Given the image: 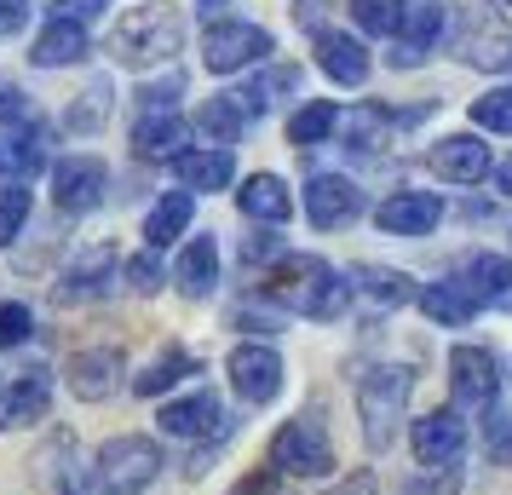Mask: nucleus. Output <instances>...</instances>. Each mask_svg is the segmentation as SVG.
<instances>
[{
    "instance_id": "1",
    "label": "nucleus",
    "mask_w": 512,
    "mask_h": 495,
    "mask_svg": "<svg viewBox=\"0 0 512 495\" xmlns=\"http://www.w3.org/2000/svg\"><path fill=\"white\" fill-rule=\"evenodd\" d=\"M265 294L277 306L300 311V317H317V323H328V317H340L351 306V283L317 254H282Z\"/></svg>"
},
{
    "instance_id": "2",
    "label": "nucleus",
    "mask_w": 512,
    "mask_h": 495,
    "mask_svg": "<svg viewBox=\"0 0 512 495\" xmlns=\"http://www.w3.org/2000/svg\"><path fill=\"white\" fill-rule=\"evenodd\" d=\"M409 398H415V369L409 363H374L369 375L357 380V421H363V444L374 455L392 449Z\"/></svg>"
},
{
    "instance_id": "3",
    "label": "nucleus",
    "mask_w": 512,
    "mask_h": 495,
    "mask_svg": "<svg viewBox=\"0 0 512 495\" xmlns=\"http://www.w3.org/2000/svg\"><path fill=\"white\" fill-rule=\"evenodd\" d=\"M185 47V24L167 0H150V6H133L116 24V58L127 64H162Z\"/></svg>"
},
{
    "instance_id": "4",
    "label": "nucleus",
    "mask_w": 512,
    "mask_h": 495,
    "mask_svg": "<svg viewBox=\"0 0 512 495\" xmlns=\"http://www.w3.org/2000/svg\"><path fill=\"white\" fill-rule=\"evenodd\" d=\"M271 467L288 472V478H323V472H334V438H328V426L317 415L288 421L271 438Z\"/></svg>"
},
{
    "instance_id": "5",
    "label": "nucleus",
    "mask_w": 512,
    "mask_h": 495,
    "mask_svg": "<svg viewBox=\"0 0 512 495\" xmlns=\"http://www.w3.org/2000/svg\"><path fill=\"white\" fill-rule=\"evenodd\" d=\"M93 472L104 478V490L110 495H139L156 484V472H162V449L139 438V432H127V438H110V444L98 449Z\"/></svg>"
},
{
    "instance_id": "6",
    "label": "nucleus",
    "mask_w": 512,
    "mask_h": 495,
    "mask_svg": "<svg viewBox=\"0 0 512 495\" xmlns=\"http://www.w3.org/2000/svg\"><path fill=\"white\" fill-rule=\"evenodd\" d=\"M271 52V35L259 24H242V18H225V24H208L202 29V64L213 75H231V70H248Z\"/></svg>"
},
{
    "instance_id": "7",
    "label": "nucleus",
    "mask_w": 512,
    "mask_h": 495,
    "mask_svg": "<svg viewBox=\"0 0 512 495\" xmlns=\"http://www.w3.org/2000/svg\"><path fill=\"white\" fill-rule=\"evenodd\" d=\"M162 432L167 438H202V444H219V438H231V415H225V403L213 398L208 386H196L185 398L162 403Z\"/></svg>"
},
{
    "instance_id": "8",
    "label": "nucleus",
    "mask_w": 512,
    "mask_h": 495,
    "mask_svg": "<svg viewBox=\"0 0 512 495\" xmlns=\"http://www.w3.org/2000/svg\"><path fill=\"white\" fill-rule=\"evenodd\" d=\"M449 392H455V409H472V415L495 409V392H501L495 357L484 346H455L449 352Z\"/></svg>"
},
{
    "instance_id": "9",
    "label": "nucleus",
    "mask_w": 512,
    "mask_h": 495,
    "mask_svg": "<svg viewBox=\"0 0 512 495\" xmlns=\"http://www.w3.org/2000/svg\"><path fill=\"white\" fill-rule=\"evenodd\" d=\"M104 185H110V167L98 156H64L52 162V202L64 213H93L104 202Z\"/></svg>"
},
{
    "instance_id": "10",
    "label": "nucleus",
    "mask_w": 512,
    "mask_h": 495,
    "mask_svg": "<svg viewBox=\"0 0 512 495\" xmlns=\"http://www.w3.org/2000/svg\"><path fill=\"white\" fill-rule=\"evenodd\" d=\"M121 352L116 346H87V352H70V363H64V386H70L81 403H104L121 392Z\"/></svg>"
},
{
    "instance_id": "11",
    "label": "nucleus",
    "mask_w": 512,
    "mask_h": 495,
    "mask_svg": "<svg viewBox=\"0 0 512 495\" xmlns=\"http://www.w3.org/2000/svg\"><path fill=\"white\" fill-rule=\"evenodd\" d=\"M231 386L242 403H277L282 392V357L271 346H236L231 352Z\"/></svg>"
},
{
    "instance_id": "12",
    "label": "nucleus",
    "mask_w": 512,
    "mask_h": 495,
    "mask_svg": "<svg viewBox=\"0 0 512 495\" xmlns=\"http://www.w3.org/2000/svg\"><path fill=\"white\" fill-rule=\"evenodd\" d=\"M415 455L420 467H455L466 455V421L461 409H432L415 421Z\"/></svg>"
},
{
    "instance_id": "13",
    "label": "nucleus",
    "mask_w": 512,
    "mask_h": 495,
    "mask_svg": "<svg viewBox=\"0 0 512 495\" xmlns=\"http://www.w3.org/2000/svg\"><path fill=\"white\" fill-rule=\"evenodd\" d=\"M305 213H311L317 231H340V225H351V219L363 213V196H357V185L340 179V173H317V179L305 185Z\"/></svg>"
},
{
    "instance_id": "14",
    "label": "nucleus",
    "mask_w": 512,
    "mask_h": 495,
    "mask_svg": "<svg viewBox=\"0 0 512 495\" xmlns=\"http://www.w3.org/2000/svg\"><path fill=\"white\" fill-rule=\"evenodd\" d=\"M432 173L438 179H449V185H478V179H489V144L484 139H472V133H449V139L432 144Z\"/></svg>"
},
{
    "instance_id": "15",
    "label": "nucleus",
    "mask_w": 512,
    "mask_h": 495,
    "mask_svg": "<svg viewBox=\"0 0 512 495\" xmlns=\"http://www.w3.org/2000/svg\"><path fill=\"white\" fill-rule=\"evenodd\" d=\"M438 219H443V202L432 190H397V196H386L380 213H374V225L386 236H426Z\"/></svg>"
},
{
    "instance_id": "16",
    "label": "nucleus",
    "mask_w": 512,
    "mask_h": 495,
    "mask_svg": "<svg viewBox=\"0 0 512 495\" xmlns=\"http://www.w3.org/2000/svg\"><path fill=\"white\" fill-rule=\"evenodd\" d=\"M47 403H52L47 375L29 369V375H18L6 386V398H0V426H6V432H29V426L47 421Z\"/></svg>"
},
{
    "instance_id": "17",
    "label": "nucleus",
    "mask_w": 512,
    "mask_h": 495,
    "mask_svg": "<svg viewBox=\"0 0 512 495\" xmlns=\"http://www.w3.org/2000/svg\"><path fill=\"white\" fill-rule=\"evenodd\" d=\"M110 271H116V254L110 248H93V254H81V260L52 283V300L58 306H81V300H98L104 288H110Z\"/></svg>"
},
{
    "instance_id": "18",
    "label": "nucleus",
    "mask_w": 512,
    "mask_h": 495,
    "mask_svg": "<svg viewBox=\"0 0 512 495\" xmlns=\"http://www.w3.org/2000/svg\"><path fill=\"white\" fill-rule=\"evenodd\" d=\"M461 288L472 294V306L512 311V260H501V254H472L461 271Z\"/></svg>"
},
{
    "instance_id": "19",
    "label": "nucleus",
    "mask_w": 512,
    "mask_h": 495,
    "mask_svg": "<svg viewBox=\"0 0 512 495\" xmlns=\"http://www.w3.org/2000/svg\"><path fill=\"white\" fill-rule=\"evenodd\" d=\"M317 64H323V75L334 87H363L369 81V52H363V41H351L340 29H323L317 35Z\"/></svg>"
},
{
    "instance_id": "20",
    "label": "nucleus",
    "mask_w": 512,
    "mask_h": 495,
    "mask_svg": "<svg viewBox=\"0 0 512 495\" xmlns=\"http://www.w3.org/2000/svg\"><path fill=\"white\" fill-rule=\"evenodd\" d=\"M185 139H190V121L173 116V110H144V121L133 127V150L144 162H173Z\"/></svg>"
},
{
    "instance_id": "21",
    "label": "nucleus",
    "mask_w": 512,
    "mask_h": 495,
    "mask_svg": "<svg viewBox=\"0 0 512 495\" xmlns=\"http://www.w3.org/2000/svg\"><path fill=\"white\" fill-rule=\"evenodd\" d=\"M461 58L478 64V70H507L512 64V24L501 18H478V24L461 35Z\"/></svg>"
},
{
    "instance_id": "22",
    "label": "nucleus",
    "mask_w": 512,
    "mask_h": 495,
    "mask_svg": "<svg viewBox=\"0 0 512 495\" xmlns=\"http://www.w3.org/2000/svg\"><path fill=\"white\" fill-rule=\"evenodd\" d=\"M236 202H242V213H248V219H259V225H282V219L294 213L288 185H282L277 173H254V179H242Z\"/></svg>"
},
{
    "instance_id": "23",
    "label": "nucleus",
    "mask_w": 512,
    "mask_h": 495,
    "mask_svg": "<svg viewBox=\"0 0 512 495\" xmlns=\"http://www.w3.org/2000/svg\"><path fill=\"white\" fill-rule=\"evenodd\" d=\"M29 58H35L41 70H58V64H81V58H87V29H81V24H64V18H52V24L35 35Z\"/></svg>"
},
{
    "instance_id": "24",
    "label": "nucleus",
    "mask_w": 512,
    "mask_h": 495,
    "mask_svg": "<svg viewBox=\"0 0 512 495\" xmlns=\"http://www.w3.org/2000/svg\"><path fill=\"white\" fill-rule=\"evenodd\" d=\"M179 288H185V300H208L219 288V242L213 236H196L179 254Z\"/></svg>"
},
{
    "instance_id": "25",
    "label": "nucleus",
    "mask_w": 512,
    "mask_h": 495,
    "mask_svg": "<svg viewBox=\"0 0 512 495\" xmlns=\"http://www.w3.org/2000/svg\"><path fill=\"white\" fill-rule=\"evenodd\" d=\"M190 213H196V196L190 190H167L162 202L144 213V248H167L173 236H185Z\"/></svg>"
},
{
    "instance_id": "26",
    "label": "nucleus",
    "mask_w": 512,
    "mask_h": 495,
    "mask_svg": "<svg viewBox=\"0 0 512 495\" xmlns=\"http://www.w3.org/2000/svg\"><path fill=\"white\" fill-rule=\"evenodd\" d=\"M47 139H52V133L41 127V121H29L24 133L0 139V173H12V185H24L29 173L47 162Z\"/></svg>"
},
{
    "instance_id": "27",
    "label": "nucleus",
    "mask_w": 512,
    "mask_h": 495,
    "mask_svg": "<svg viewBox=\"0 0 512 495\" xmlns=\"http://www.w3.org/2000/svg\"><path fill=\"white\" fill-rule=\"evenodd\" d=\"M173 167H179V179H185L190 190H225L236 179L231 150H179Z\"/></svg>"
},
{
    "instance_id": "28",
    "label": "nucleus",
    "mask_w": 512,
    "mask_h": 495,
    "mask_svg": "<svg viewBox=\"0 0 512 495\" xmlns=\"http://www.w3.org/2000/svg\"><path fill=\"white\" fill-rule=\"evenodd\" d=\"M397 35H403V47H397V64H415L420 52H426V47H432V41L443 35V6H438V0L403 6V29H397Z\"/></svg>"
},
{
    "instance_id": "29",
    "label": "nucleus",
    "mask_w": 512,
    "mask_h": 495,
    "mask_svg": "<svg viewBox=\"0 0 512 495\" xmlns=\"http://www.w3.org/2000/svg\"><path fill=\"white\" fill-rule=\"evenodd\" d=\"M185 375H202V363H196L185 346H167L144 375H133V392H139V398H162L167 386H173V380H185Z\"/></svg>"
},
{
    "instance_id": "30",
    "label": "nucleus",
    "mask_w": 512,
    "mask_h": 495,
    "mask_svg": "<svg viewBox=\"0 0 512 495\" xmlns=\"http://www.w3.org/2000/svg\"><path fill=\"white\" fill-rule=\"evenodd\" d=\"M420 311L432 317V323H443V329H461V323H472V294H466L461 283H426L420 288Z\"/></svg>"
},
{
    "instance_id": "31",
    "label": "nucleus",
    "mask_w": 512,
    "mask_h": 495,
    "mask_svg": "<svg viewBox=\"0 0 512 495\" xmlns=\"http://www.w3.org/2000/svg\"><path fill=\"white\" fill-rule=\"evenodd\" d=\"M110 98H116L110 75L87 81V87H81V98H75L70 110H64V127H70V133H98V127L110 121Z\"/></svg>"
},
{
    "instance_id": "32",
    "label": "nucleus",
    "mask_w": 512,
    "mask_h": 495,
    "mask_svg": "<svg viewBox=\"0 0 512 495\" xmlns=\"http://www.w3.org/2000/svg\"><path fill=\"white\" fill-rule=\"evenodd\" d=\"M351 277H357V288L369 294L374 306H403V300H415V288H409L403 271H386V265H357Z\"/></svg>"
},
{
    "instance_id": "33",
    "label": "nucleus",
    "mask_w": 512,
    "mask_h": 495,
    "mask_svg": "<svg viewBox=\"0 0 512 495\" xmlns=\"http://www.w3.org/2000/svg\"><path fill=\"white\" fill-rule=\"evenodd\" d=\"M334 127H340V110L328 98H317V104H305V110L288 116V144H323Z\"/></svg>"
},
{
    "instance_id": "34",
    "label": "nucleus",
    "mask_w": 512,
    "mask_h": 495,
    "mask_svg": "<svg viewBox=\"0 0 512 495\" xmlns=\"http://www.w3.org/2000/svg\"><path fill=\"white\" fill-rule=\"evenodd\" d=\"M242 127H248V121L236 116V104L225 93H213V98L196 104V133H213V139H242Z\"/></svg>"
},
{
    "instance_id": "35",
    "label": "nucleus",
    "mask_w": 512,
    "mask_h": 495,
    "mask_svg": "<svg viewBox=\"0 0 512 495\" xmlns=\"http://www.w3.org/2000/svg\"><path fill=\"white\" fill-rule=\"evenodd\" d=\"M24 225H29V190L6 179V185H0V248H12Z\"/></svg>"
},
{
    "instance_id": "36",
    "label": "nucleus",
    "mask_w": 512,
    "mask_h": 495,
    "mask_svg": "<svg viewBox=\"0 0 512 495\" xmlns=\"http://www.w3.org/2000/svg\"><path fill=\"white\" fill-rule=\"evenodd\" d=\"M351 18L369 35H397L403 29V0H351Z\"/></svg>"
},
{
    "instance_id": "37",
    "label": "nucleus",
    "mask_w": 512,
    "mask_h": 495,
    "mask_svg": "<svg viewBox=\"0 0 512 495\" xmlns=\"http://www.w3.org/2000/svg\"><path fill=\"white\" fill-rule=\"evenodd\" d=\"M472 121L489 127V133H512V87H495V93L472 98Z\"/></svg>"
},
{
    "instance_id": "38",
    "label": "nucleus",
    "mask_w": 512,
    "mask_h": 495,
    "mask_svg": "<svg viewBox=\"0 0 512 495\" xmlns=\"http://www.w3.org/2000/svg\"><path fill=\"white\" fill-rule=\"evenodd\" d=\"M29 329H35L29 306H18V300H0V346H24Z\"/></svg>"
},
{
    "instance_id": "39",
    "label": "nucleus",
    "mask_w": 512,
    "mask_h": 495,
    "mask_svg": "<svg viewBox=\"0 0 512 495\" xmlns=\"http://www.w3.org/2000/svg\"><path fill=\"white\" fill-rule=\"evenodd\" d=\"M403 495H461V467H426V478H415Z\"/></svg>"
},
{
    "instance_id": "40",
    "label": "nucleus",
    "mask_w": 512,
    "mask_h": 495,
    "mask_svg": "<svg viewBox=\"0 0 512 495\" xmlns=\"http://www.w3.org/2000/svg\"><path fill=\"white\" fill-rule=\"evenodd\" d=\"M58 495H110V490H104V478L93 467H64L58 472Z\"/></svg>"
},
{
    "instance_id": "41",
    "label": "nucleus",
    "mask_w": 512,
    "mask_h": 495,
    "mask_svg": "<svg viewBox=\"0 0 512 495\" xmlns=\"http://www.w3.org/2000/svg\"><path fill=\"white\" fill-rule=\"evenodd\" d=\"M127 283L139 288V294H156V288H162V265H156V254H150V248L127 265Z\"/></svg>"
},
{
    "instance_id": "42",
    "label": "nucleus",
    "mask_w": 512,
    "mask_h": 495,
    "mask_svg": "<svg viewBox=\"0 0 512 495\" xmlns=\"http://www.w3.org/2000/svg\"><path fill=\"white\" fill-rule=\"evenodd\" d=\"M489 461H512V421L501 409L489 415Z\"/></svg>"
},
{
    "instance_id": "43",
    "label": "nucleus",
    "mask_w": 512,
    "mask_h": 495,
    "mask_svg": "<svg viewBox=\"0 0 512 495\" xmlns=\"http://www.w3.org/2000/svg\"><path fill=\"white\" fill-rule=\"evenodd\" d=\"M104 12V0H58L52 6V18H64V24H81V18H98Z\"/></svg>"
},
{
    "instance_id": "44",
    "label": "nucleus",
    "mask_w": 512,
    "mask_h": 495,
    "mask_svg": "<svg viewBox=\"0 0 512 495\" xmlns=\"http://www.w3.org/2000/svg\"><path fill=\"white\" fill-rule=\"evenodd\" d=\"M231 495H282V478H277V472H248Z\"/></svg>"
},
{
    "instance_id": "45",
    "label": "nucleus",
    "mask_w": 512,
    "mask_h": 495,
    "mask_svg": "<svg viewBox=\"0 0 512 495\" xmlns=\"http://www.w3.org/2000/svg\"><path fill=\"white\" fill-rule=\"evenodd\" d=\"M24 18H29V0H0V41H6V35H18Z\"/></svg>"
},
{
    "instance_id": "46",
    "label": "nucleus",
    "mask_w": 512,
    "mask_h": 495,
    "mask_svg": "<svg viewBox=\"0 0 512 495\" xmlns=\"http://www.w3.org/2000/svg\"><path fill=\"white\" fill-rule=\"evenodd\" d=\"M328 495H374V472H351L346 484H334Z\"/></svg>"
},
{
    "instance_id": "47",
    "label": "nucleus",
    "mask_w": 512,
    "mask_h": 495,
    "mask_svg": "<svg viewBox=\"0 0 512 495\" xmlns=\"http://www.w3.org/2000/svg\"><path fill=\"white\" fill-rule=\"evenodd\" d=\"M0 116L24 121V116H29V98H24V93H12V87H6V93H0Z\"/></svg>"
},
{
    "instance_id": "48",
    "label": "nucleus",
    "mask_w": 512,
    "mask_h": 495,
    "mask_svg": "<svg viewBox=\"0 0 512 495\" xmlns=\"http://www.w3.org/2000/svg\"><path fill=\"white\" fill-rule=\"evenodd\" d=\"M489 173H495V185H501V190H512V156L501 167H489Z\"/></svg>"
},
{
    "instance_id": "49",
    "label": "nucleus",
    "mask_w": 512,
    "mask_h": 495,
    "mask_svg": "<svg viewBox=\"0 0 512 495\" xmlns=\"http://www.w3.org/2000/svg\"><path fill=\"white\" fill-rule=\"evenodd\" d=\"M196 6H225V0H196Z\"/></svg>"
},
{
    "instance_id": "50",
    "label": "nucleus",
    "mask_w": 512,
    "mask_h": 495,
    "mask_svg": "<svg viewBox=\"0 0 512 495\" xmlns=\"http://www.w3.org/2000/svg\"><path fill=\"white\" fill-rule=\"evenodd\" d=\"M495 6H501V12H512V0H495Z\"/></svg>"
}]
</instances>
